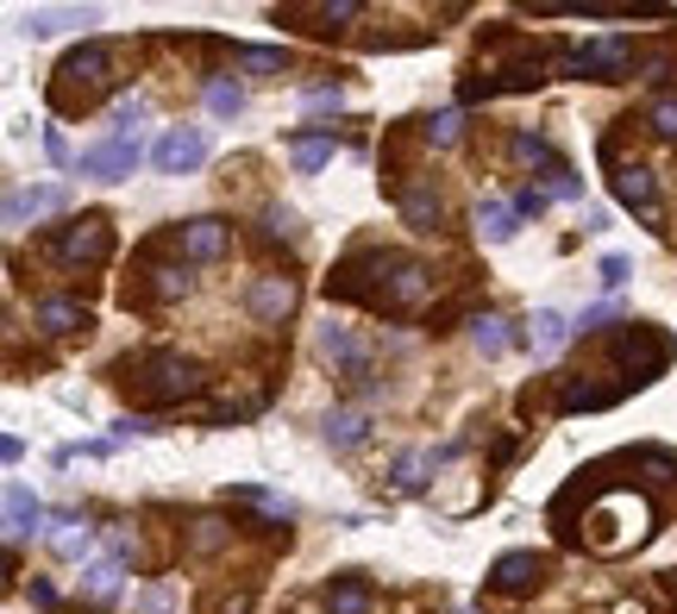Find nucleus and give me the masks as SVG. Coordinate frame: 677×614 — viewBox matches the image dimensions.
<instances>
[{"label":"nucleus","instance_id":"obj_1","mask_svg":"<svg viewBox=\"0 0 677 614\" xmlns=\"http://www.w3.org/2000/svg\"><path fill=\"white\" fill-rule=\"evenodd\" d=\"M327 295L358 307H377V314H414V307L433 295V269L421 257H402V251H351L346 264L327 276Z\"/></svg>","mask_w":677,"mask_h":614},{"label":"nucleus","instance_id":"obj_2","mask_svg":"<svg viewBox=\"0 0 677 614\" xmlns=\"http://www.w3.org/2000/svg\"><path fill=\"white\" fill-rule=\"evenodd\" d=\"M653 520H658V508L646 496L615 489V496H596L590 508H583V520L571 527V539L590 546V552H602V558H621V552H634V546L653 539Z\"/></svg>","mask_w":677,"mask_h":614},{"label":"nucleus","instance_id":"obj_3","mask_svg":"<svg viewBox=\"0 0 677 614\" xmlns=\"http://www.w3.org/2000/svg\"><path fill=\"white\" fill-rule=\"evenodd\" d=\"M546 82V51L527 39H508V32H496L489 39V51L477 57V70L465 76V88H458V100H489V95H521V88H540Z\"/></svg>","mask_w":677,"mask_h":614},{"label":"nucleus","instance_id":"obj_4","mask_svg":"<svg viewBox=\"0 0 677 614\" xmlns=\"http://www.w3.org/2000/svg\"><path fill=\"white\" fill-rule=\"evenodd\" d=\"M114 383L133 389V402H151V407H176L201 395L208 377L182 358V351H138V358H119L114 364Z\"/></svg>","mask_w":677,"mask_h":614},{"label":"nucleus","instance_id":"obj_5","mask_svg":"<svg viewBox=\"0 0 677 614\" xmlns=\"http://www.w3.org/2000/svg\"><path fill=\"white\" fill-rule=\"evenodd\" d=\"M609 358H615L627 389H646L653 377H665V364H671V339H665L658 327H646V320H621V327L609 332Z\"/></svg>","mask_w":677,"mask_h":614},{"label":"nucleus","instance_id":"obj_6","mask_svg":"<svg viewBox=\"0 0 677 614\" xmlns=\"http://www.w3.org/2000/svg\"><path fill=\"white\" fill-rule=\"evenodd\" d=\"M552 63L578 82H627L639 70V44L627 32H602V39H583L571 51H559Z\"/></svg>","mask_w":677,"mask_h":614},{"label":"nucleus","instance_id":"obj_7","mask_svg":"<svg viewBox=\"0 0 677 614\" xmlns=\"http://www.w3.org/2000/svg\"><path fill=\"white\" fill-rule=\"evenodd\" d=\"M107 82H114V44H107V39L76 44V51L57 63V107H76V100L88 107Z\"/></svg>","mask_w":677,"mask_h":614},{"label":"nucleus","instance_id":"obj_8","mask_svg":"<svg viewBox=\"0 0 677 614\" xmlns=\"http://www.w3.org/2000/svg\"><path fill=\"white\" fill-rule=\"evenodd\" d=\"M51 257H57L63 269H101L107 257H114V220H107V213L70 220V226L51 239Z\"/></svg>","mask_w":677,"mask_h":614},{"label":"nucleus","instance_id":"obj_9","mask_svg":"<svg viewBox=\"0 0 677 614\" xmlns=\"http://www.w3.org/2000/svg\"><path fill=\"white\" fill-rule=\"evenodd\" d=\"M395 208H402V220L414 232H440L445 226V194L433 189V176H395Z\"/></svg>","mask_w":677,"mask_h":614},{"label":"nucleus","instance_id":"obj_10","mask_svg":"<svg viewBox=\"0 0 677 614\" xmlns=\"http://www.w3.org/2000/svg\"><path fill=\"white\" fill-rule=\"evenodd\" d=\"M615 201L627 213H639L653 232H665V201H658V176L646 163H621L615 170Z\"/></svg>","mask_w":677,"mask_h":614},{"label":"nucleus","instance_id":"obj_11","mask_svg":"<svg viewBox=\"0 0 677 614\" xmlns=\"http://www.w3.org/2000/svg\"><path fill=\"white\" fill-rule=\"evenodd\" d=\"M138 157H145V145H138V133H114L107 145H95V151H82L76 170L95 176V182H126V176L138 170Z\"/></svg>","mask_w":677,"mask_h":614},{"label":"nucleus","instance_id":"obj_12","mask_svg":"<svg viewBox=\"0 0 677 614\" xmlns=\"http://www.w3.org/2000/svg\"><path fill=\"white\" fill-rule=\"evenodd\" d=\"M546 571H552L546 552H503L496 564H489V590L496 595H533L546 583Z\"/></svg>","mask_w":677,"mask_h":614},{"label":"nucleus","instance_id":"obj_13","mask_svg":"<svg viewBox=\"0 0 677 614\" xmlns=\"http://www.w3.org/2000/svg\"><path fill=\"white\" fill-rule=\"evenodd\" d=\"M151 163H157L163 176H189V170H201V163H208V133H194V126H170V133L157 138Z\"/></svg>","mask_w":677,"mask_h":614},{"label":"nucleus","instance_id":"obj_14","mask_svg":"<svg viewBox=\"0 0 677 614\" xmlns=\"http://www.w3.org/2000/svg\"><path fill=\"white\" fill-rule=\"evenodd\" d=\"M295 301H302V288H295L289 276H257V283L245 288V307H252L264 327H283L295 314Z\"/></svg>","mask_w":677,"mask_h":614},{"label":"nucleus","instance_id":"obj_15","mask_svg":"<svg viewBox=\"0 0 677 614\" xmlns=\"http://www.w3.org/2000/svg\"><path fill=\"white\" fill-rule=\"evenodd\" d=\"M176 245H182V264H213V257H226V245H233V239H226V226H220V220H208V213H201V220H189V226H176Z\"/></svg>","mask_w":677,"mask_h":614},{"label":"nucleus","instance_id":"obj_16","mask_svg":"<svg viewBox=\"0 0 677 614\" xmlns=\"http://www.w3.org/2000/svg\"><path fill=\"white\" fill-rule=\"evenodd\" d=\"M39 527H44V501L25 483H7V552H20Z\"/></svg>","mask_w":677,"mask_h":614},{"label":"nucleus","instance_id":"obj_17","mask_svg":"<svg viewBox=\"0 0 677 614\" xmlns=\"http://www.w3.org/2000/svg\"><path fill=\"white\" fill-rule=\"evenodd\" d=\"M32 320H39V332H51V339H70V332L95 327V314L82 301H70V295H44V301L32 307Z\"/></svg>","mask_w":677,"mask_h":614},{"label":"nucleus","instance_id":"obj_18","mask_svg":"<svg viewBox=\"0 0 677 614\" xmlns=\"http://www.w3.org/2000/svg\"><path fill=\"white\" fill-rule=\"evenodd\" d=\"M314 346H320V358H327V364H339V377H370V351L358 346V339H351L346 327H320L314 332Z\"/></svg>","mask_w":677,"mask_h":614},{"label":"nucleus","instance_id":"obj_19","mask_svg":"<svg viewBox=\"0 0 677 614\" xmlns=\"http://www.w3.org/2000/svg\"><path fill=\"white\" fill-rule=\"evenodd\" d=\"M320 602H327V614H370V602H377V590H370L364 571H339L320 590Z\"/></svg>","mask_w":677,"mask_h":614},{"label":"nucleus","instance_id":"obj_20","mask_svg":"<svg viewBox=\"0 0 677 614\" xmlns=\"http://www.w3.org/2000/svg\"><path fill=\"white\" fill-rule=\"evenodd\" d=\"M508 157H515L521 170H546L552 182L564 176V157H559V145H552L546 133H515V138H508Z\"/></svg>","mask_w":677,"mask_h":614},{"label":"nucleus","instance_id":"obj_21","mask_svg":"<svg viewBox=\"0 0 677 614\" xmlns=\"http://www.w3.org/2000/svg\"><path fill=\"white\" fill-rule=\"evenodd\" d=\"M82 25H95V7H32L25 13L32 39H57V32H82Z\"/></svg>","mask_w":677,"mask_h":614},{"label":"nucleus","instance_id":"obj_22","mask_svg":"<svg viewBox=\"0 0 677 614\" xmlns=\"http://www.w3.org/2000/svg\"><path fill=\"white\" fill-rule=\"evenodd\" d=\"M63 208V182H44V189H20L7 194V226H25V220H39V213Z\"/></svg>","mask_w":677,"mask_h":614},{"label":"nucleus","instance_id":"obj_23","mask_svg":"<svg viewBox=\"0 0 677 614\" xmlns=\"http://www.w3.org/2000/svg\"><path fill=\"white\" fill-rule=\"evenodd\" d=\"M370 440V414L364 407H332L327 414V445L332 452H358Z\"/></svg>","mask_w":677,"mask_h":614},{"label":"nucleus","instance_id":"obj_24","mask_svg":"<svg viewBox=\"0 0 677 614\" xmlns=\"http://www.w3.org/2000/svg\"><path fill=\"white\" fill-rule=\"evenodd\" d=\"M477 232H484V245H508V239L521 232L515 201H477Z\"/></svg>","mask_w":677,"mask_h":614},{"label":"nucleus","instance_id":"obj_25","mask_svg":"<svg viewBox=\"0 0 677 614\" xmlns=\"http://www.w3.org/2000/svg\"><path fill=\"white\" fill-rule=\"evenodd\" d=\"M332 151H339V138H332V133H295L289 138V157H295V170H327V163H332Z\"/></svg>","mask_w":677,"mask_h":614},{"label":"nucleus","instance_id":"obj_26","mask_svg":"<svg viewBox=\"0 0 677 614\" xmlns=\"http://www.w3.org/2000/svg\"><path fill=\"white\" fill-rule=\"evenodd\" d=\"M189 288H194L189 264H157V269H151V283H145V295H138V301H182Z\"/></svg>","mask_w":677,"mask_h":614},{"label":"nucleus","instance_id":"obj_27","mask_svg":"<svg viewBox=\"0 0 677 614\" xmlns=\"http://www.w3.org/2000/svg\"><path fill=\"white\" fill-rule=\"evenodd\" d=\"M470 346L484 351V358H503V351L515 346V332H508L503 314H477V320H470Z\"/></svg>","mask_w":677,"mask_h":614},{"label":"nucleus","instance_id":"obj_28","mask_svg":"<svg viewBox=\"0 0 677 614\" xmlns=\"http://www.w3.org/2000/svg\"><path fill=\"white\" fill-rule=\"evenodd\" d=\"M233 63L252 76H276V70H289V51L283 44H245V51H233Z\"/></svg>","mask_w":677,"mask_h":614},{"label":"nucleus","instance_id":"obj_29","mask_svg":"<svg viewBox=\"0 0 677 614\" xmlns=\"http://www.w3.org/2000/svg\"><path fill=\"white\" fill-rule=\"evenodd\" d=\"M527 339H533V351H559L564 339H571V320H564V314H552V307H540Z\"/></svg>","mask_w":677,"mask_h":614},{"label":"nucleus","instance_id":"obj_30","mask_svg":"<svg viewBox=\"0 0 677 614\" xmlns=\"http://www.w3.org/2000/svg\"><path fill=\"white\" fill-rule=\"evenodd\" d=\"M119 576H126V571H119V558H101V564H88V571H82V590L95 595V602H114V595H119Z\"/></svg>","mask_w":677,"mask_h":614},{"label":"nucleus","instance_id":"obj_31","mask_svg":"<svg viewBox=\"0 0 677 614\" xmlns=\"http://www.w3.org/2000/svg\"><path fill=\"white\" fill-rule=\"evenodd\" d=\"M51 546H57L63 558H82L88 546H95V533L82 527V515H57V533H51Z\"/></svg>","mask_w":677,"mask_h":614},{"label":"nucleus","instance_id":"obj_32","mask_svg":"<svg viewBox=\"0 0 677 614\" xmlns=\"http://www.w3.org/2000/svg\"><path fill=\"white\" fill-rule=\"evenodd\" d=\"M358 13H364L358 0H332V7H289V20H320V32H332V25L358 20Z\"/></svg>","mask_w":677,"mask_h":614},{"label":"nucleus","instance_id":"obj_33","mask_svg":"<svg viewBox=\"0 0 677 614\" xmlns=\"http://www.w3.org/2000/svg\"><path fill=\"white\" fill-rule=\"evenodd\" d=\"M421 470H433V452H402V458H395V470H389V483H395L402 496H414V489L426 483Z\"/></svg>","mask_w":677,"mask_h":614},{"label":"nucleus","instance_id":"obj_34","mask_svg":"<svg viewBox=\"0 0 677 614\" xmlns=\"http://www.w3.org/2000/svg\"><path fill=\"white\" fill-rule=\"evenodd\" d=\"M421 138H426V145H440V151H445V145H458V138H465V114H458V107L433 114V119L421 126Z\"/></svg>","mask_w":677,"mask_h":614},{"label":"nucleus","instance_id":"obj_35","mask_svg":"<svg viewBox=\"0 0 677 614\" xmlns=\"http://www.w3.org/2000/svg\"><path fill=\"white\" fill-rule=\"evenodd\" d=\"M239 107H245V88H239V82H226V76H213L208 82V114L213 119H233Z\"/></svg>","mask_w":677,"mask_h":614},{"label":"nucleus","instance_id":"obj_36","mask_svg":"<svg viewBox=\"0 0 677 614\" xmlns=\"http://www.w3.org/2000/svg\"><path fill=\"white\" fill-rule=\"evenodd\" d=\"M646 126H653L658 138H677V95H671V88L646 100Z\"/></svg>","mask_w":677,"mask_h":614},{"label":"nucleus","instance_id":"obj_37","mask_svg":"<svg viewBox=\"0 0 677 614\" xmlns=\"http://www.w3.org/2000/svg\"><path fill=\"white\" fill-rule=\"evenodd\" d=\"M226 539H233V527H226V520H213V515L189 527V546H194V552H220Z\"/></svg>","mask_w":677,"mask_h":614},{"label":"nucleus","instance_id":"obj_38","mask_svg":"<svg viewBox=\"0 0 677 614\" xmlns=\"http://www.w3.org/2000/svg\"><path fill=\"white\" fill-rule=\"evenodd\" d=\"M508 201H515V213H521V220H540V213L552 208V189H533V182H521V189L508 194Z\"/></svg>","mask_w":677,"mask_h":614},{"label":"nucleus","instance_id":"obj_39","mask_svg":"<svg viewBox=\"0 0 677 614\" xmlns=\"http://www.w3.org/2000/svg\"><path fill=\"white\" fill-rule=\"evenodd\" d=\"M138 614H176L170 590H163V583H145V590H138Z\"/></svg>","mask_w":677,"mask_h":614},{"label":"nucleus","instance_id":"obj_40","mask_svg":"<svg viewBox=\"0 0 677 614\" xmlns=\"http://www.w3.org/2000/svg\"><path fill=\"white\" fill-rule=\"evenodd\" d=\"M145 126V100H119L114 107V133H138Z\"/></svg>","mask_w":677,"mask_h":614},{"label":"nucleus","instance_id":"obj_41","mask_svg":"<svg viewBox=\"0 0 677 614\" xmlns=\"http://www.w3.org/2000/svg\"><path fill=\"white\" fill-rule=\"evenodd\" d=\"M264 232H271V239H295V213L289 208H271V213H264Z\"/></svg>","mask_w":677,"mask_h":614},{"label":"nucleus","instance_id":"obj_42","mask_svg":"<svg viewBox=\"0 0 677 614\" xmlns=\"http://www.w3.org/2000/svg\"><path fill=\"white\" fill-rule=\"evenodd\" d=\"M596 269H602V288H621V283H627V257H615V251H609Z\"/></svg>","mask_w":677,"mask_h":614},{"label":"nucleus","instance_id":"obj_43","mask_svg":"<svg viewBox=\"0 0 677 614\" xmlns=\"http://www.w3.org/2000/svg\"><path fill=\"white\" fill-rule=\"evenodd\" d=\"M32 608H57V583H44V576H32Z\"/></svg>","mask_w":677,"mask_h":614},{"label":"nucleus","instance_id":"obj_44","mask_svg":"<svg viewBox=\"0 0 677 614\" xmlns=\"http://www.w3.org/2000/svg\"><path fill=\"white\" fill-rule=\"evenodd\" d=\"M44 157H51V163H70V138H63L57 126H51V133H44Z\"/></svg>","mask_w":677,"mask_h":614},{"label":"nucleus","instance_id":"obj_45","mask_svg":"<svg viewBox=\"0 0 677 614\" xmlns=\"http://www.w3.org/2000/svg\"><path fill=\"white\" fill-rule=\"evenodd\" d=\"M578 194H583V176H571V170H564L559 182H552V201H578Z\"/></svg>","mask_w":677,"mask_h":614},{"label":"nucleus","instance_id":"obj_46","mask_svg":"<svg viewBox=\"0 0 677 614\" xmlns=\"http://www.w3.org/2000/svg\"><path fill=\"white\" fill-rule=\"evenodd\" d=\"M302 100H308V107H339V100H346V88H308Z\"/></svg>","mask_w":677,"mask_h":614},{"label":"nucleus","instance_id":"obj_47","mask_svg":"<svg viewBox=\"0 0 677 614\" xmlns=\"http://www.w3.org/2000/svg\"><path fill=\"white\" fill-rule=\"evenodd\" d=\"M615 614H653V608H639V602H621V608Z\"/></svg>","mask_w":677,"mask_h":614}]
</instances>
